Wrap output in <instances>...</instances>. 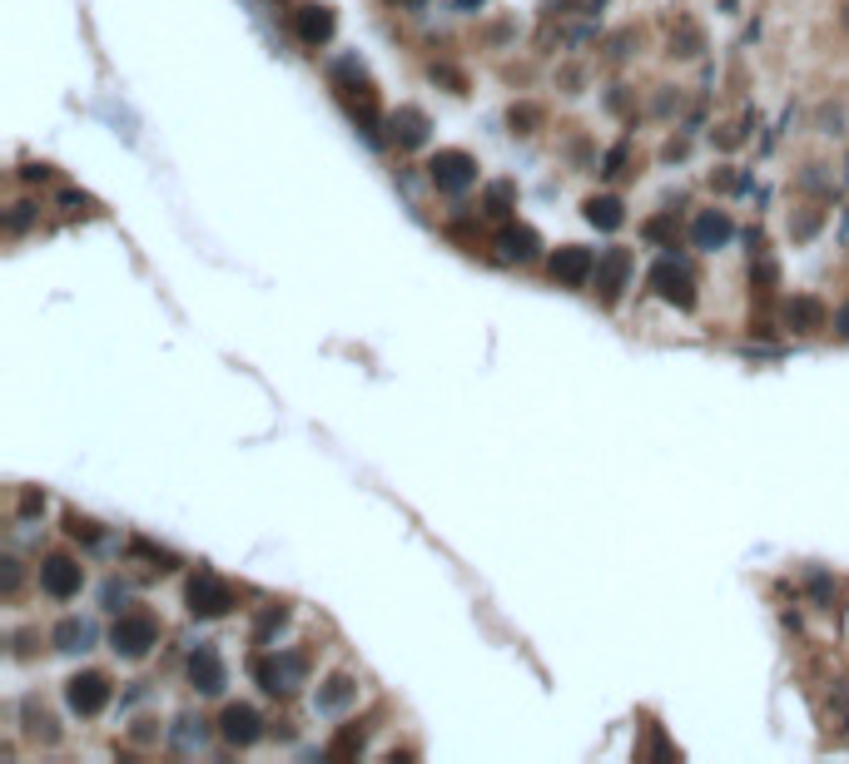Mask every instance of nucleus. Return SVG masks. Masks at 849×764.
<instances>
[{"instance_id":"21","label":"nucleus","mask_w":849,"mask_h":764,"mask_svg":"<svg viewBox=\"0 0 849 764\" xmlns=\"http://www.w3.org/2000/svg\"><path fill=\"white\" fill-rule=\"evenodd\" d=\"M507 199H512V184H497L492 189V214H507Z\"/></svg>"},{"instance_id":"22","label":"nucleus","mask_w":849,"mask_h":764,"mask_svg":"<svg viewBox=\"0 0 849 764\" xmlns=\"http://www.w3.org/2000/svg\"><path fill=\"white\" fill-rule=\"evenodd\" d=\"M835 328H840V338H849V303H840V313H835Z\"/></svg>"},{"instance_id":"20","label":"nucleus","mask_w":849,"mask_h":764,"mask_svg":"<svg viewBox=\"0 0 849 764\" xmlns=\"http://www.w3.org/2000/svg\"><path fill=\"white\" fill-rule=\"evenodd\" d=\"M65 526H70V536H85V541H95V536H100V531H95V521H85V516H70Z\"/></svg>"},{"instance_id":"2","label":"nucleus","mask_w":849,"mask_h":764,"mask_svg":"<svg viewBox=\"0 0 849 764\" xmlns=\"http://www.w3.org/2000/svg\"><path fill=\"white\" fill-rule=\"evenodd\" d=\"M110 640H115V650H120V655L140 660V655H149V645L159 640V626H154V616H149V611H125V616L115 621Z\"/></svg>"},{"instance_id":"13","label":"nucleus","mask_w":849,"mask_h":764,"mask_svg":"<svg viewBox=\"0 0 849 764\" xmlns=\"http://www.w3.org/2000/svg\"><path fill=\"white\" fill-rule=\"evenodd\" d=\"M730 234H735V224H730V214H720V209H706V214L696 219V229H691L696 249H720Z\"/></svg>"},{"instance_id":"15","label":"nucleus","mask_w":849,"mask_h":764,"mask_svg":"<svg viewBox=\"0 0 849 764\" xmlns=\"http://www.w3.org/2000/svg\"><path fill=\"white\" fill-rule=\"evenodd\" d=\"M393 139H398V144H408V149H413V144H423V139H427V120L418 115V110H398V115H393Z\"/></svg>"},{"instance_id":"7","label":"nucleus","mask_w":849,"mask_h":764,"mask_svg":"<svg viewBox=\"0 0 849 764\" xmlns=\"http://www.w3.org/2000/svg\"><path fill=\"white\" fill-rule=\"evenodd\" d=\"M651 283H656V293L666 298V303H681V308H691L696 303V283H691V273H686V263H656V273H651Z\"/></svg>"},{"instance_id":"19","label":"nucleus","mask_w":849,"mask_h":764,"mask_svg":"<svg viewBox=\"0 0 849 764\" xmlns=\"http://www.w3.org/2000/svg\"><path fill=\"white\" fill-rule=\"evenodd\" d=\"M790 323H795L800 333H815V328L825 323V308H820L815 298H795V303H790Z\"/></svg>"},{"instance_id":"16","label":"nucleus","mask_w":849,"mask_h":764,"mask_svg":"<svg viewBox=\"0 0 849 764\" xmlns=\"http://www.w3.org/2000/svg\"><path fill=\"white\" fill-rule=\"evenodd\" d=\"M90 640H95V626H90V621H60V626H55V645H60V650H90Z\"/></svg>"},{"instance_id":"4","label":"nucleus","mask_w":849,"mask_h":764,"mask_svg":"<svg viewBox=\"0 0 849 764\" xmlns=\"http://www.w3.org/2000/svg\"><path fill=\"white\" fill-rule=\"evenodd\" d=\"M65 700H70L75 715H100V710L110 705V680H105L100 670H85V675H75V680L65 685Z\"/></svg>"},{"instance_id":"12","label":"nucleus","mask_w":849,"mask_h":764,"mask_svg":"<svg viewBox=\"0 0 849 764\" xmlns=\"http://www.w3.org/2000/svg\"><path fill=\"white\" fill-rule=\"evenodd\" d=\"M293 25H298V40H303V45H323V40L333 35V10H328V5H298Z\"/></svg>"},{"instance_id":"11","label":"nucleus","mask_w":849,"mask_h":764,"mask_svg":"<svg viewBox=\"0 0 849 764\" xmlns=\"http://www.w3.org/2000/svg\"><path fill=\"white\" fill-rule=\"evenodd\" d=\"M626 273H631V254H626V249H606V254L596 258V288H601V298H606V303H616V298H621Z\"/></svg>"},{"instance_id":"8","label":"nucleus","mask_w":849,"mask_h":764,"mask_svg":"<svg viewBox=\"0 0 849 764\" xmlns=\"http://www.w3.org/2000/svg\"><path fill=\"white\" fill-rule=\"evenodd\" d=\"M189 680H194V690H199V695H219V690H224L229 670H224V660H219V650H214V645H199V650L189 655Z\"/></svg>"},{"instance_id":"17","label":"nucleus","mask_w":849,"mask_h":764,"mask_svg":"<svg viewBox=\"0 0 849 764\" xmlns=\"http://www.w3.org/2000/svg\"><path fill=\"white\" fill-rule=\"evenodd\" d=\"M353 695H358V685L338 675V680H328V685L318 690V710H328V715H333V710H343V705H353Z\"/></svg>"},{"instance_id":"6","label":"nucleus","mask_w":849,"mask_h":764,"mask_svg":"<svg viewBox=\"0 0 849 764\" xmlns=\"http://www.w3.org/2000/svg\"><path fill=\"white\" fill-rule=\"evenodd\" d=\"M229 606H234V591H229L219 576L204 571V576L189 581V611H194V616H224Z\"/></svg>"},{"instance_id":"23","label":"nucleus","mask_w":849,"mask_h":764,"mask_svg":"<svg viewBox=\"0 0 849 764\" xmlns=\"http://www.w3.org/2000/svg\"><path fill=\"white\" fill-rule=\"evenodd\" d=\"M457 5H482V0H457Z\"/></svg>"},{"instance_id":"3","label":"nucleus","mask_w":849,"mask_h":764,"mask_svg":"<svg viewBox=\"0 0 849 764\" xmlns=\"http://www.w3.org/2000/svg\"><path fill=\"white\" fill-rule=\"evenodd\" d=\"M432 184H437L442 194H462V189H472V184H477V159H472V154H462V149H442V154L432 159Z\"/></svg>"},{"instance_id":"18","label":"nucleus","mask_w":849,"mask_h":764,"mask_svg":"<svg viewBox=\"0 0 849 764\" xmlns=\"http://www.w3.org/2000/svg\"><path fill=\"white\" fill-rule=\"evenodd\" d=\"M586 219H591L596 229H621L626 214H621V199H591V204H586Z\"/></svg>"},{"instance_id":"9","label":"nucleus","mask_w":849,"mask_h":764,"mask_svg":"<svg viewBox=\"0 0 849 764\" xmlns=\"http://www.w3.org/2000/svg\"><path fill=\"white\" fill-rule=\"evenodd\" d=\"M591 273H596V254H591V249H576V244H566V249H557V254H552V278H557V283H566V288H581Z\"/></svg>"},{"instance_id":"10","label":"nucleus","mask_w":849,"mask_h":764,"mask_svg":"<svg viewBox=\"0 0 849 764\" xmlns=\"http://www.w3.org/2000/svg\"><path fill=\"white\" fill-rule=\"evenodd\" d=\"M219 735H224L229 745H254V740L264 735V720H259L254 705H229L224 720H219Z\"/></svg>"},{"instance_id":"14","label":"nucleus","mask_w":849,"mask_h":764,"mask_svg":"<svg viewBox=\"0 0 849 764\" xmlns=\"http://www.w3.org/2000/svg\"><path fill=\"white\" fill-rule=\"evenodd\" d=\"M497 249H502V258H517V263H527V258H537V234L532 229H507L502 239H497Z\"/></svg>"},{"instance_id":"5","label":"nucleus","mask_w":849,"mask_h":764,"mask_svg":"<svg viewBox=\"0 0 849 764\" xmlns=\"http://www.w3.org/2000/svg\"><path fill=\"white\" fill-rule=\"evenodd\" d=\"M40 586H45L55 601H70V596H80L85 571H80V561H70V556H50V561L40 566Z\"/></svg>"},{"instance_id":"1","label":"nucleus","mask_w":849,"mask_h":764,"mask_svg":"<svg viewBox=\"0 0 849 764\" xmlns=\"http://www.w3.org/2000/svg\"><path fill=\"white\" fill-rule=\"evenodd\" d=\"M254 675H259V685H264L269 695H288V690H298V685H303L308 660H303V655H293V650H279V655H264V660L254 665Z\"/></svg>"}]
</instances>
